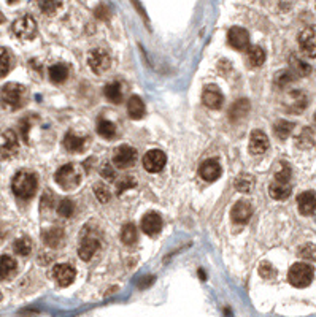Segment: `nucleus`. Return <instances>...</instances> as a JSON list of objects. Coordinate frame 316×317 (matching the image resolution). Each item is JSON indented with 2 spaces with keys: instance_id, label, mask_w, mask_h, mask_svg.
I'll use <instances>...</instances> for the list:
<instances>
[{
  "instance_id": "23",
  "label": "nucleus",
  "mask_w": 316,
  "mask_h": 317,
  "mask_svg": "<svg viewBox=\"0 0 316 317\" xmlns=\"http://www.w3.org/2000/svg\"><path fill=\"white\" fill-rule=\"evenodd\" d=\"M247 62L251 68L261 67L265 62V53L259 46H248L247 48Z\"/></svg>"
},
{
  "instance_id": "22",
  "label": "nucleus",
  "mask_w": 316,
  "mask_h": 317,
  "mask_svg": "<svg viewBox=\"0 0 316 317\" xmlns=\"http://www.w3.org/2000/svg\"><path fill=\"white\" fill-rule=\"evenodd\" d=\"M64 146L70 152H81L85 149V146H86V138L80 137V135H76L73 132H68L64 137Z\"/></svg>"
},
{
  "instance_id": "31",
  "label": "nucleus",
  "mask_w": 316,
  "mask_h": 317,
  "mask_svg": "<svg viewBox=\"0 0 316 317\" xmlns=\"http://www.w3.org/2000/svg\"><path fill=\"white\" fill-rule=\"evenodd\" d=\"M62 7V2L61 0H38V8L42 13L48 15V16H53L56 15L57 11L61 10Z\"/></svg>"
},
{
  "instance_id": "46",
  "label": "nucleus",
  "mask_w": 316,
  "mask_h": 317,
  "mask_svg": "<svg viewBox=\"0 0 316 317\" xmlns=\"http://www.w3.org/2000/svg\"><path fill=\"white\" fill-rule=\"evenodd\" d=\"M7 2H8V4H16L18 0H7Z\"/></svg>"
},
{
  "instance_id": "40",
  "label": "nucleus",
  "mask_w": 316,
  "mask_h": 317,
  "mask_svg": "<svg viewBox=\"0 0 316 317\" xmlns=\"http://www.w3.org/2000/svg\"><path fill=\"white\" fill-rule=\"evenodd\" d=\"M96 195L99 198V202L105 203V202H108L110 200V191L107 189L105 186H96Z\"/></svg>"
},
{
  "instance_id": "35",
  "label": "nucleus",
  "mask_w": 316,
  "mask_h": 317,
  "mask_svg": "<svg viewBox=\"0 0 316 317\" xmlns=\"http://www.w3.org/2000/svg\"><path fill=\"white\" fill-rule=\"evenodd\" d=\"M253 178L248 174H243V176H239L237 181H235V189L239 192H243V194H250L251 189H253Z\"/></svg>"
},
{
  "instance_id": "12",
  "label": "nucleus",
  "mask_w": 316,
  "mask_h": 317,
  "mask_svg": "<svg viewBox=\"0 0 316 317\" xmlns=\"http://www.w3.org/2000/svg\"><path fill=\"white\" fill-rule=\"evenodd\" d=\"M227 41L233 50L247 51V48L250 46V33L243 27H232L227 32Z\"/></svg>"
},
{
  "instance_id": "43",
  "label": "nucleus",
  "mask_w": 316,
  "mask_h": 317,
  "mask_svg": "<svg viewBox=\"0 0 316 317\" xmlns=\"http://www.w3.org/2000/svg\"><path fill=\"white\" fill-rule=\"evenodd\" d=\"M102 176L103 178H107V179H114V174H113V167H110V165H105L103 167V170H102Z\"/></svg>"
},
{
  "instance_id": "18",
  "label": "nucleus",
  "mask_w": 316,
  "mask_h": 317,
  "mask_svg": "<svg viewBox=\"0 0 316 317\" xmlns=\"http://www.w3.org/2000/svg\"><path fill=\"white\" fill-rule=\"evenodd\" d=\"M199 174H201V178L205 179V181H216L219 176H221V165L216 159H208L205 162H202L201 168H199Z\"/></svg>"
},
{
  "instance_id": "17",
  "label": "nucleus",
  "mask_w": 316,
  "mask_h": 317,
  "mask_svg": "<svg viewBox=\"0 0 316 317\" xmlns=\"http://www.w3.org/2000/svg\"><path fill=\"white\" fill-rule=\"evenodd\" d=\"M142 230L148 237H157L162 230V217L157 213H148L142 219Z\"/></svg>"
},
{
  "instance_id": "44",
  "label": "nucleus",
  "mask_w": 316,
  "mask_h": 317,
  "mask_svg": "<svg viewBox=\"0 0 316 317\" xmlns=\"http://www.w3.org/2000/svg\"><path fill=\"white\" fill-rule=\"evenodd\" d=\"M96 15H97L99 19H107L108 18V11H107V8H105V7H99L96 10Z\"/></svg>"
},
{
  "instance_id": "2",
  "label": "nucleus",
  "mask_w": 316,
  "mask_h": 317,
  "mask_svg": "<svg viewBox=\"0 0 316 317\" xmlns=\"http://www.w3.org/2000/svg\"><path fill=\"white\" fill-rule=\"evenodd\" d=\"M0 100L7 110L16 111L26 105L27 100V89L19 83H8L2 87Z\"/></svg>"
},
{
  "instance_id": "9",
  "label": "nucleus",
  "mask_w": 316,
  "mask_h": 317,
  "mask_svg": "<svg viewBox=\"0 0 316 317\" xmlns=\"http://www.w3.org/2000/svg\"><path fill=\"white\" fill-rule=\"evenodd\" d=\"M110 64H111L110 56L103 50H94L88 57V65L91 67L92 72L97 75H102L107 72V70L110 68Z\"/></svg>"
},
{
  "instance_id": "7",
  "label": "nucleus",
  "mask_w": 316,
  "mask_h": 317,
  "mask_svg": "<svg viewBox=\"0 0 316 317\" xmlns=\"http://www.w3.org/2000/svg\"><path fill=\"white\" fill-rule=\"evenodd\" d=\"M135 160H137V151L132 146L123 145L118 149H114L113 152V163H114V167H118V168L124 170V168L132 167Z\"/></svg>"
},
{
  "instance_id": "21",
  "label": "nucleus",
  "mask_w": 316,
  "mask_h": 317,
  "mask_svg": "<svg viewBox=\"0 0 316 317\" xmlns=\"http://www.w3.org/2000/svg\"><path fill=\"white\" fill-rule=\"evenodd\" d=\"M18 263L13 257L0 255V281H8L16 275Z\"/></svg>"
},
{
  "instance_id": "29",
  "label": "nucleus",
  "mask_w": 316,
  "mask_h": 317,
  "mask_svg": "<svg viewBox=\"0 0 316 317\" xmlns=\"http://www.w3.org/2000/svg\"><path fill=\"white\" fill-rule=\"evenodd\" d=\"M68 78V68L64 64H56L50 68V79L53 83H64V81Z\"/></svg>"
},
{
  "instance_id": "26",
  "label": "nucleus",
  "mask_w": 316,
  "mask_h": 317,
  "mask_svg": "<svg viewBox=\"0 0 316 317\" xmlns=\"http://www.w3.org/2000/svg\"><path fill=\"white\" fill-rule=\"evenodd\" d=\"M11 68H13V56L7 48L0 46V78L7 76Z\"/></svg>"
},
{
  "instance_id": "33",
  "label": "nucleus",
  "mask_w": 316,
  "mask_h": 317,
  "mask_svg": "<svg viewBox=\"0 0 316 317\" xmlns=\"http://www.w3.org/2000/svg\"><path fill=\"white\" fill-rule=\"evenodd\" d=\"M13 249H15V252H16L18 255L27 257V255L32 252V241H30V238L22 237V238L16 240L15 244H13Z\"/></svg>"
},
{
  "instance_id": "27",
  "label": "nucleus",
  "mask_w": 316,
  "mask_h": 317,
  "mask_svg": "<svg viewBox=\"0 0 316 317\" xmlns=\"http://www.w3.org/2000/svg\"><path fill=\"white\" fill-rule=\"evenodd\" d=\"M97 133L105 140H113L116 135V125L108 119H99L97 122Z\"/></svg>"
},
{
  "instance_id": "45",
  "label": "nucleus",
  "mask_w": 316,
  "mask_h": 317,
  "mask_svg": "<svg viewBox=\"0 0 316 317\" xmlns=\"http://www.w3.org/2000/svg\"><path fill=\"white\" fill-rule=\"evenodd\" d=\"M4 22H5V16L2 15V11H0V26H2Z\"/></svg>"
},
{
  "instance_id": "32",
  "label": "nucleus",
  "mask_w": 316,
  "mask_h": 317,
  "mask_svg": "<svg viewBox=\"0 0 316 317\" xmlns=\"http://www.w3.org/2000/svg\"><path fill=\"white\" fill-rule=\"evenodd\" d=\"M121 240L124 244H134L138 240V230L134 224H126L121 232Z\"/></svg>"
},
{
  "instance_id": "41",
  "label": "nucleus",
  "mask_w": 316,
  "mask_h": 317,
  "mask_svg": "<svg viewBox=\"0 0 316 317\" xmlns=\"http://www.w3.org/2000/svg\"><path fill=\"white\" fill-rule=\"evenodd\" d=\"M294 62H296L294 68L299 70V75H308L310 73V67L307 64H303L302 61H297V59H294Z\"/></svg>"
},
{
  "instance_id": "20",
  "label": "nucleus",
  "mask_w": 316,
  "mask_h": 317,
  "mask_svg": "<svg viewBox=\"0 0 316 317\" xmlns=\"http://www.w3.org/2000/svg\"><path fill=\"white\" fill-rule=\"evenodd\" d=\"M268 149V138L264 132L254 130L250 137V152L253 156H261Z\"/></svg>"
},
{
  "instance_id": "3",
  "label": "nucleus",
  "mask_w": 316,
  "mask_h": 317,
  "mask_svg": "<svg viewBox=\"0 0 316 317\" xmlns=\"http://www.w3.org/2000/svg\"><path fill=\"white\" fill-rule=\"evenodd\" d=\"M292 186H291V168L288 165H283L273 176V181L268 186V194L275 200H286L291 195Z\"/></svg>"
},
{
  "instance_id": "14",
  "label": "nucleus",
  "mask_w": 316,
  "mask_h": 317,
  "mask_svg": "<svg viewBox=\"0 0 316 317\" xmlns=\"http://www.w3.org/2000/svg\"><path fill=\"white\" fill-rule=\"evenodd\" d=\"M75 276H76L75 268L68 263H61L53 268V278L61 287H67L72 284L75 281Z\"/></svg>"
},
{
  "instance_id": "30",
  "label": "nucleus",
  "mask_w": 316,
  "mask_h": 317,
  "mask_svg": "<svg viewBox=\"0 0 316 317\" xmlns=\"http://www.w3.org/2000/svg\"><path fill=\"white\" fill-rule=\"evenodd\" d=\"M103 94L105 97H107L111 103H121L123 102V90H121V86L118 83H110L105 86L103 89Z\"/></svg>"
},
{
  "instance_id": "5",
  "label": "nucleus",
  "mask_w": 316,
  "mask_h": 317,
  "mask_svg": "<svg viewBox=\"0 0 316 317\" xmlns=\"http://www.w3.org/2000/svg\"><path fill=\"white\" fill-rule=\"evenodd\" d=\"M313 278H314V269L311 265L305 262L294 263L288 271V281L291 283V286H294L297 289L308 287L311 284Z\"/></svg>"
},
{
  "instance_id": "1",
  "label": "nucleus",
  "mask_w": 316,
  "mask_h": 317,
  "mask_svg": "<svg viewBox=\"0 0 316 317\" xmlns=\"http://www.w3.org/2000/svg\"><path fill=\"white\" fill-rule=\"evenodd\" d=\"M38 187V179L32 171H18L11 181V191L13 194L21 198V200H29L35 195Z\"/></svg>"
},
{
  "instance_id": "19",
  "label": "nucleus",
  "mask_w": 316,
  "mask_h": 317,
  "mask_svg": "<svg viewBox=\"0 0 316 317\" xmlns=\"http://www.w3.org/2000/svg\"><path fill=\"white\" fill-rule=\"evenodd\" d=\"M100 248V243L97 238H92V237H86L83 241H81L80 244V248H78V255H80V259L81 260H91L92 257L96 255V252L99 251Z\"/></svg>"
},
{
  "instance_id": "13",
  "label": "nucleus",
  "mask_w": 316,
  "mask_h": 317,
  "mask_svg": "<svg viewBox=\"0 0 316 317\" xmlns=\"http://www.w3.org/2000/svg\"><path fill=\"white\" fill-rule=\"evenodd\" d=\"M202 102H204L205 107L210 108V110H219L222 107V103H224V96L221 94V90H219L218 86L208 84L204 89Z\"/></svg>"
},
{
  "instance_id": "28",
  "label": "nucleus",
  "mask_w": 316,
  "mask_h": 317,
  "mask_svg": "<svg viewBox=\"0 0 316 317\" xmlns=\"http://www.w3.org/2000/svg\"><path fill=\"white\" fill-rule=\"evenodd\" d=\"M248 110H250L248 100H237L235 103H233V107L229 110V116L232 121H237V119H242V117L247 116Z\"/></svg>"
},
{
  "instance_id": "42",
  "label": "nucleus",
  "mask_w": 316,
  "mask_h": 317,
  "mask_svg": "<svg viewBox=\"0 0 316 317\" xmlns=\"http://www.w3.org/2000/svg\"><path fill=\"white\" fill-rule=\"evenodd\" d=\"M138 281H140V283H138V287H140V289H146V287H149L151 284L154 283L156 278H153V276H143V278H140Z\"/></svg>"
},
{
  "instance_id": "8",
  "label": "nucleus",
  "mask_w": 316,
  "mask_h": 317,
  "mask_svg": "<svg viewBox=\"0 0 316 317\" xmlns=\"http://www.w3.org/2000/svg\"><path fill=\"white\" fill-rule=\"evenodd\" d=\"M18 149H19L18 137L11 128H8V130H5L2 135H0V156H2L4 159L15 157Z\"/></svg>"
},
{
  "instance_id": "24",
  "label": "nucleus",
  "mask_w": 316,
  "mask_h": 317,
  "mask_svg": "<svg viewBox=\"0 0 316 317\" xmlns=\"http://www.w3.org/2000/svg\"><path fill=\"white\" fill-rule=\"evenodd\" d=\"M127 113L129 116L132 117V119H142L145 116V103L143 100L137 97V96H132L127 102Z\"/></svg>"
},
{
  "instance_id": "25",
  "label": "nucleus",
  "mask_w": 316,
  "mask_h": 317,
  "mask_svg": "<svg viewBox=\"0 0 316 317\" xmlns=\"http://www.w3.org/2000/svg\"><path fill=\"white\" fill-rule=\"evenodd\" d=\"M43 241L51 246V248H59L64 241V232L62 229H57V227H53V229H48L43 232Z\"/></svg>"
},
{
  "instance_id": "11",
  "label": "nucleus",
  "mask_w": 316,
  "mask_h": 317,
  "mask_svg": "<svg viewBox=\"0 0 316 317\" xmlns=\"http://www.w3.org/2000/svg\"><path fill=\"white\" fill-rule=\"evenodd\" d=\"M299 46L303 54L316 57V27H307L299 33Z\"/></svg>"
},
{
  "instance_id": "36",
  "label": "nucleus",
  "mask_w": 316,
  "mask_h": 317,
  "mask_svg": "<svg viewBox=\"0 0 316 317\" xmlns=\"http://www.w3.org/2000/svg\"><path fill=\"white\" fill-rule=\"evenodd\" d=\"M57 213H59V216H62V217H72L73 213H75V205H73V202L68 200V198L62 200L59 203V206H57Z\"/></svg>"
},
{
  "instance_id": "37",
  "label": "nucleus",
  "mask_w": 316,
  "mask_h": 317,
  "mask_svg": "<svg viewBox=\"0 0 316 317\" xmlns=\"http://www.w3.org/2000/svg\"><path fill=\"white\" fill-rule=\"evenodd\" d=\"M299 257H302V259H305V260L316 262V246L311 244V243L303 244L302 248L299 249Z\"/></svg>"
},
{
  "instance_id": "6",
  "label": "nucleus",
  "mask_w": 316,
  "mask_h": 317,
  "mask_svg": "<svg viewBox=\"0 0 316 317\" xmlns=\"http://www.w3.org/2000/svg\"><path fill=\"white\" fill-rule=\"evenodd\" d=\"M11 32L19 40H32L37 35V22L32 16L24 15L11 24Z\"/></svg>"
},
{
  "instance_id": "34",
  "label": "nucleus",
  "mask_w": 316,
  "mask_h": 317,
  "mask_svg": "<svg viewBox=\"0 0 316 317\" xmlns=\"http://www.w3.org/2000/svg\"><path fill=\"white\" fill-rule=\"evenodd\" d=\"M292 128H294V124L292 122H288V121H278L273 127V132L278 138H282V140H286L291 132H292Z\"/></svg>"
},
{
  "instance_id": "10",
  "label": "nucleus",
  "mask_w": 316,
  "mask_h": 317,
  "mask_svg": "<svg viewBox=\"0 0 316 317\" xmlns=\"http://www.w3.org/2000/svg\"><path fill=\"white\" fill-rule=\"evenodd\" d=\"M166 162H167V157L162 151L151 149L143 157V167L149 173H159L164 167H166Z\"/></svg>"
},
{
  "instance_id": "16",
  "label": "nucleus",
  "mask_w": 316,
  "mask_h": 317,
  "mask_svg": "<svg viewBox=\"0 0 316 317\" xmlns=\"http://www.w3.org/2000/svg\"><path fill=\"white\" fill-rule=\"evenodd\" d=\"M297 208L300 211V214H303V216L316 214V192H313V191L302 192L297 197Z\"/></svg>"
},
{
  "instance_id": "4",
  "label": "nucleus",
  "mask_w": 316,
  "mask_h": 317,
  "mask_svg": "<svg viewBox=\"0 0 316 317\" xmlns=\"http://www.w3.org/2000/svg\"><path fill=\"white\" fill-rule=\"evenodd\" d=\"M81 170L73 165V163H67V165L61 167L59 170L56 171L54 179L57 183V186L61 187L64 191H73L80 186L81 183Z\"/></svg>"
},
{
  "instance_id": "15",
  "label": "nucleus",
  "mask_w": 316,
  "mask_h": 317,
  "mask_svg": "<svg viewBox=\"0 0 316 317\" xmlns=\"http://www.w3.org/2000/svg\"><path fill=\"white\" fill-rule=\"evenodd\" d=\"M253 214V206L248 200H240L233 205L230 211V217L235 224H247Z\"/></svg>"
},
{
  "instance_id": "39",
  "label": "nucleus",
  "mask_w": 316,
  "mask_h": 317,
  "mask_svg": "<svg viewBox=\"0 0 316 317\" xmlns=\"http://www.w3.org/2000/svg\"><path fill=\"white\" fill-rule=\"evenodd\" d=\"M259 273H261V276H262V278H265V279H272V278H275V275H276V271H275L273 265L267 263V262L261 263Z\"/></svg>"
},
{
  "instance_id": "38",
  "label": "nucleus",
  "mask_w": 316,
  "mask_h": 317,
  "mask_svg": "<svg viewBox=\"0 0 316 317\" xmlns=\"http://www.w3.org/2000/svg\"><path fill=\"white\" fill-rule=\"evenodd\" d=\"M137 186V181L134 176H124V178L118 179V184H116V192L123 194L126 189H132V187Z\"/></svg>"
}]
</instances>
